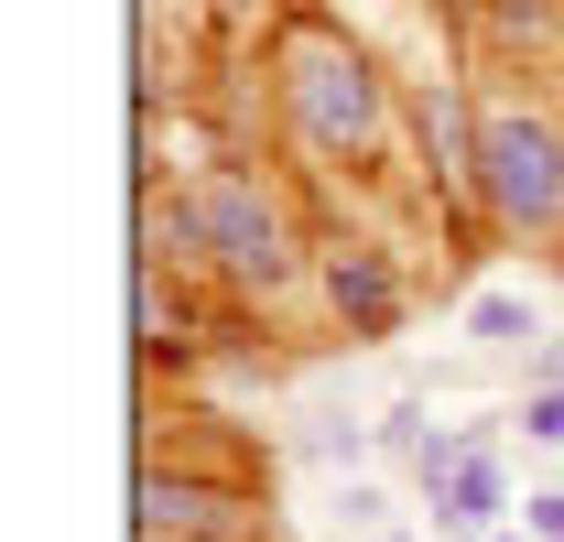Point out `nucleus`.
I'll list each match as a JSON object with an SVG mask.
<instances>
[{
	"label": "nucleus",
	"instance_id": "4",
	"mask_svg": "<svg viewBox=\"0 0 564 542\" xmlns=\"http://www.w3.org/2000/svg\"><path fill=\"white\" fill-rule=\"evenodd\" d=\"M423 488H434V521H445V532H489L499 521L489 445H423Z\"/></svg>",
	"mask_w": 564,
	"mask_h": 542
},
{
	"label": "nucleus",
	"instance_id": "9",
	"mask_svg": "<svg viewBox=\"0 0 564 542\" xmlns=\"http://www.w3.org/2000/svg\"><path fill=\"white\" fill-rule=\"evenodd\" d=\"M489 542H510V532H489Z\"/></svg>",
	"mask_w": 564,
	"mask_h": 542
},
{
	"label": "nucleus",
	"instance_id": "5",
	"mask_svg": "<svg viewBox=\"0 0 564 542\" xmlns=\"http://www.w3.org/2000/svg\"><path fill=\"white\" fill-rule=\"evenodd\" d=\"M337 304H348L358 326H380V315H391V271L380 261H337Z\"/></svg>",
	"mask_w": 564,
	"mask_h": 542
},
{
	"label": "nucleus",
	"instance_id": "3",
	"mask_svg": "<svg viewBox=\"0 0 564 542\" xmlns=\"http://www.w3.org/2000/svg\"><path fill=\"white\" fill-rule=\"evenodd\" d=\"M196 239H217V261L239 271V282H282L293 271V250H282V217L250 185H207V206H196Z\"/></svg>",
	"mask_w": 564,
	"mask_h": 542
},
{
	"label": "nucleus",
	"instance_id": "6",
	"mask_svg": "<svg viewBox=\"0 0 564 542\" xmlns=\"http://www.w3.org/2000/svg\"><path fill=\"white\" fill-rule=\"evenodd\" d=\"M467 337H489V347H521V337H532V304H521V293H478Z\"/></svg>",
	"mask_w": 564,
	"mask_h": 542
},
{
	"label": "nucleus",
	"instance_id": "8",
	"mask_svg": "<svg viewBox=\"0 0 564 542\" xmlns=\"http://www.w3.org/2000/svg\"><path fill=\"white\" fill-rule=\"evenodd\" d=\"M521 510H532V532H543V542H564V488H543V499H521Z\"/></svg>",
	"mask_w": 564,
	"mask_h": 542
},
{
	"label": "nucleus",
	"instance_id": "7",
	"mask_svg": "<svg viewBox=\"0 0 564 542\" xmlns=\"http://www.w3.org/2000/svg\"><path fill=\"white\" fill-rule=\"evenodd\" d=\"M521 434H532V445H564V391H532V402H521Z\"/></svg>",
	"mask_w": 564,
	"mask_h": 542
},
{
	"label": "nucleus",
	"instance_id": "10",
	"mask_svg": "<svg viewBox=\"0 0 564 542\" xmlns=\"http://www.w3.org/2000/svg\"><path fill=\"white\" fill-rule=\"evenodd\" d=\"M554 369H564V358H554Z\"/></svg>",
	"mask_w": 564,
	"mask_h": 542
},
{
	"label": "nucleus",
	"instance_id": "2",
	"mask_svg": "<svg viewBox=\"0 0 564 542\" xmlns=\"http://www.w3.org/2000/svg\"><path fill=\"white\" fill-rule=\"evenodd\" d=\"M478 185L510 228H554L564 217V141L543 120H521V109H499L489 131H478Z\"/></svg>",
	"mask_w": 564,
	"mask_h": 542
},
{
	"label": "nucleus",
	"instance_id": "1",
	"mask_svg": "<svg viewBox=\"0 0 564 542\" xmlns=\"http://www.w3.org/2000/svg\"><path fill=\"white\" fill-rule=\"evenodd\" d=\"M282 98H293L304 141H326V152H369V141H380V87H369V66H358L348 44H326V33H293V44H282Z\"/></svg>",
	"mask_w": 564,
	"mask_h": 542
}]
</instances>
